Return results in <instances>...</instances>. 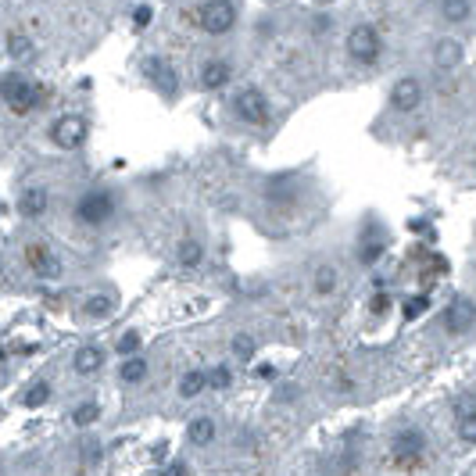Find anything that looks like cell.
I'll use <instances>...</instances> for the list:
<instances>
[{
	"label": "cell",
	"mask_w": 476,
	"mask_h": 476,
	"mask_svg": "<svg viewBox=\"0 0 476 476\" xmlns=\"http://www.w3.org/2000/svg\"><path fill=\"white\" fill-rule=\"evenodd\" d=\"M143 72L151 76V83H154L165 97H172V93H176V79H179V76H176V69H172L165 58H151V61L143 65Z\"/></svg>",
	"instance_id": "obj_13"
},
{
	"label": "cell",
	"mask_w": 476,
	"mask_h": 476,
	"mask_svg": "<svg viewBox=\"0 0 476 476\" xmlns=\"http://www.w3.org/2000/svg\"><path fill=\"white\" fill-rule=\"evenodd\" d=\"M440 15H444L451 26H462V22H469L472 4H469V0H440Z\"/></svg>",
	"instance_id": "obj_23"
},
{
	"label": "cell",
	"mask_w": 476,
	"mask_h": 476,
	"mask_svg": "<svg viewBox=\"0 0 476 476\" xmlns=\"http://www.w3.org/2000/svg\"><path fill=\"white\" fill-rule=\"evenodd\" d=\"M118 211V197H115V190H108V186H93V190H86L79 201H76V222L79 226H104V222H111V215Z\"/></svg>",
	"instance_id": "obj_2"
},
{
	"label": "cell",
	"mask_w": 476,
	"mask_h": 476,
	"mask_svg": "<svg viewBox=\"0 0 476 476\" xmlns=\"http://www.w3.org/2000/svg\"><path fill=\"white\" fill-rule=\"evenodd\" d=\"M233 115L240 118L244 126H269L273 104H269V97L258 86H244V90H236V97H233Z\"/></svg>",
	"instance_id": "obj_5"
},
{
	"label": "cell",
	"mask_w": 476,
	"mask_h": 476,
	"mask_svg": "<svg viewBox=\"0 0 476 476\" xmlns=\"http://www.w3.org/2000/svg\"><path fill=\"white\" fill-rule=\"evenodd\" d=\"M344 47H348L351 61H358V65H376L380 54H383V40H380L376 26H369V22H358V26L348 33Z\"/></svg>",
	"instance_id": "obj_6"
},
{
	"label": "cell",
	"mask_w": 476,
	"mask_h": 476,
	"mask_svg": "<svg viewBox=\"0 0 476 476\" xmlns=\"http://www.w3.org/2000/svg\"><path fill=\"white\" fill-rule=\"evenodd\" d=\"M176 258H179L183 269H197V265L204 262V244H201V240H179Z\"/></svg>",
	"instance_id": "obj_21"
},
{
	"label": "cell",
	"mask_w": 476,
	"mask_h": 476,
	"mask_svg": "<svg viewBox=\"0 0 476 476\" xmlns=\"http://www.w3.org/2000/svg\"><path fill=\"white\" fill-rule=\"evenodd\" d=\"M215 433H218V426H215L211 415H197V419H190V426H186V440L197 444V447H208V444L215 440Z\"/></svg>",
	"instance_id": "obj_17"
},
{
	"label": "cell",
	"mask_w": 476,
	"mask_h": 476,
	"mask_svg": "<svg viewBox=\"0 0 476 476\" xmlns=\"http://www.w3.org/2000/svg\"><path fill=\"white\" fill-rule=\"evenodd\" d=\"M0 358H4V351H0Z\"/></svg>",
	"instance_id": "obj_39"
},
{
	"label": "cell",
	"mask_w": 476,
	"mask_h": 476,
	"mask_svg": "<svg viewBox=\"0 0 476 476\" xmlns=\"http://www.w3.org/2000/svg\"><path fill=\"white\" fill-rule=\"evenodd\" d=\"M140 344H143V337L136 333V330H126L122 337H118V344H115V351L126 358V355H136L140 351Z\"/></svg>",
	"instance_id": "obj_28"
},
{
	"label": "cell",
	"mask_w": 476,
	"mask_h": 476,
	"mask_svg": "<svg viewBox=\"0 0 476 476\" xmlns=\"http://www.w3.org/2000/svg\"><path fill=\"white\" fill-rule=\"evenodd\" d=\"M26 265H29L40 280H58V276H61V262H58V255L51 251V244H44V240H29V244H26Z\"/></svg>",
	"instance_id": "obj_8"
},
{
	"label": "cell",
	"mask_w": 476,
	"mask_h": 476,
	"mask_svg": "<svg viewBox=\"0 0 476 476\" xmlns=\"http://www.w3.org/2000/svg\"><path fill=\"white\" fill-rule=\"evenodd\" d=\"M186 19L211 36H226L236 26V4L233 0H204L193 11H186Z\"/></svg>",
	"instance_id": "obj_3"
},
{
	"label": "cell",
	"mask_w": 476,
	"mask_h": 476,
	"mask_svg": "<svg viewBox=\"0 0 476 476\" xmlns=\"http://www.w3.org/2000/svg\"><path fill=\"white\" fill-rule=\"evenodd\" d=\"M101 365H104V351H101L97 344H83V348L72 355V369H76L79 376H93V373H101Z\"/></svg>",
	"instance_id": "obj_15"
},
{
	"label": "cell",
	"mask_w": 476,
	"mask_h": 476,
	"mask_svg": "<svg viewBox=\"0 0 476 476\" xmlns=\"http://www.w3.org/2000/svg\"><path fill=\"white\" fill-rule=\"evenodd\" d=\"M426 451V433L419 426H401L390 440V462L397 469H419Z\"/></svg>",
	"instance_id": "obj_4"
},
{
	"label": "cell",
	"mask_w": 476,
	"mask_h": 476,
	"mask_svg": "<svg viewBox=\"0 0 476 476\" xmlns=\"http://www.w3.org/2000/svg\"><path fill=\"white\" fill-rule=\"evenodd\" d=\"M433 65H437L440 72H451V69H458V65H462V44H458V40H447V36H440V40L433 44Z\"/></svg>",
	"instance_id": "obj_14"
},
{
	"label": "cell",
	"mask_w": 476,
	"mask_h": 476,
	"mask_svg": "<svg viewBox=\"0 0 476 476\" xmlns=\"http://www.w3.org/2000/svg\"><path fill=\"white\" fill-rule=\"evenodd\" d=\"M229 383H233L229 365H211V373H208V387H211V390H226Z\"/></svg>",
	"instance_id": "obj_29"
},
{
	"label": "cell",
	"mask_w": 476,
	"mask_h": 476,
	"mask_svg": "<svg viewBox=\"0 0 476 476\" xmlns=\"http://www.w3.org/2000/svg\"><path fill=\"white\" fill-rule=\"evenodd\" d=\"M204 387H208V373H201V369H186L179 376V394L183 397H201Z\"/></svg>",
	"instance_id": "obj_22"
},
{
	"label": "cell",
	"mask_w": 476,
	"mask_h": 476,
	"mask_svg": "<svg viewBox=\"0 0 476 476\" xmlns=\"http://www.w3.org/2000/svg\"><path fill=\"white\" fill-rule=\"evenodd\" d=\"M33 51H36V44H33L29 33H22V29H11L8 33V58L11 61H29Z\"/></svg>",
	"instance_id": "obj_18"
},
{
	"label": "cell",
	"mask_w": 476,
	"mask_h": 476,
	"mask_svg": "<svg viewBox=\"0 0 476 476\" xmlns=\"http://www.w3.org/2000/svg\"><path fill=\"white\" fill-rule=\"evenodd\" d=\"M387 308H390V298H387V294H376V298H373V312H376V315H383Z\"/></svg>",
	"instance_id": "obj_35"
},
{
	"label": "cell",
	"mask_w": 476,
	"mask_h": 476,
	"mask_svg": "<svg viewBox=\"0 0 476 476\" xmlns=\"http://www.w3.org/2000/svg\"><path fill=\"white\" fill-rule=\"evenodd\" d=\"M472 323H476V301H469V298H455V301L447 305L444 319H440V326H444L451 337L465 333Z\"/></svg>",
	"instance_id": "obj_10"
},
{
	"label": "cell",
	"mask_w": 476,
	"mask_h": 476,
	"mask_svg": "<svg viewBox=\"0 0 476 476\" xmlns=\"http://www.w3.org/2000/svg\"><path fill=\"white\" fill-rule=\"evenodd\" d=\"M455 430H458V440L476 447V412H465V415H455Z\"/></svg>",
	"instance_id": "obj_24"
},
{
	"label": "cell",
	"mask_w": 476,
	"mask_h": 476,
	"mask_svg": "<svg viewBox=\"0 0 476 476\" xmlns=\"http://www.w3.org/2000/svg\"><path fill=\"white\" fill-rule=\"evenodd\" d=\"M47 97H51L47 86H40V83H33V79H26V76H19V72H11V76L0 79V101H4L19 118L33 115Z\"/></svg>",
	"instance_id": "obj_1"
},
{
	"label": "cell",
	"mask_w": 476,
	"mask_h": 476,
	"mask_svg": "<svg viewBox=\"0 0 476 476\" xmlns=\"http://www.w3.org/2000/svg\"><path fill=\"white\" fill-rule=\"evenodd\" d=\"M255 351H258V344H255L251 333H236V337H233V355L240 358V362H251Z\"/></svg>",
	"instance_id": "obj_26"
},
{
	"label": "cell",
	"mask_w": 476,
	"mask_h": 476,
	"mask_svg": "<svg viewBox=\"0 0 476 476\" xmlns=\"http://www.w3.org/2000/svg\"><path fill=\"white\" fill-rule=\"evenodd\" d=\"M83 315H86L90 323L111 319V315H115V298H111V294H90V298L83 301Z\"/></svg>",
	"instance_id": "obj_16"
},
{
	"label": "cell",
	"mask_w": 476,
	"mask_h": 476,
	"mask_svg": "<svg viewBox=\"0 0 476 476\" xmlns=\"http://www.w3.org/2000/svg\"><path fill=\"white\" fill-rule=\"evenodd\" d=\"M186 472H190V465H186V462H172V465L165 469V476H186Z\"/></svg>",
	"instance_id": "obj_36"
},
{
	"label": "cell",
	"mask_w": 476,
	"mask_h": 476,
	"mask_svg": "<svg viewBox=\"0 0 476 476\" xmlns=\"http://www.w3.org/2000/svg\"><path fill=\"white\" fill-rule=\"evenodd\" d=\"M83 458H86V465H101V458H104V447H101L97 440H86V444H83Z\"/></svg>",
	"instance_id": "obj_33"
},
{
	"label": "cell",
	"mask_w": 476,
	"mask_h": 476,
	"mask_svg": "<svg viewBox=\"0 0 476 476\" xmlns=\"http://www.w3.org/2000/svg\"><path fill=\"white\" fill-rule=\"evenodd\" d=\"M337 283H340V273H337L333 265H319V269L312 273V287H315L319 298H330V294L337 290Z\"/></svg>",
	"instance_id": "obj_20"
},
{
	"label": "cell",
	"mask_w": 476,
	"mask_h": 476,
	"mask_svg": "<svg viewBox=\"0 0 476 476\" xmlns=\"http://www.w3.org/2000/svg\"><path fill=\"white\" fill-rule=\"evenodd\" d=\"M47 204H51L47 186H26V190L19 193V211H22V218H44V215H47Z\"/></svg>",
	"instance_id": "obj_11"
},
{
	"label": "cell",
	"mask_w": 476,
	"mask_h": 476,
	"mask_svg": "<svg viewBox=\"0 0 476 476\" xmlns=\"http://www.w3.org/2000/svg\"><path fill=\"white\" fill-rule=\"evenodd\" d=\"M101 419V405L97 401H83V405H76V412H72V422L76 426H93Z\"/></svg>",
	"instance_id": "obj_25"
},
{
	"label": "cell",
	"mask_w": 476,
	"mask_h": 476,
	"mask_svg": "<svg viewBox=\"0 0 476 476\" xmlns=\"http://www.w3.org/2000/svg\"><path fill=\"white\" fill-rule=\"evenodd\" d=\"M255 373H258L262 380H276V365H258Z\"/></svg>",
	"instance_id": "obj_37"
},
{
	"label": "cell",
	"mask_w": 476,
	"mask_h": 476,
	"mask_svg": "<svg viewBox=\"0 0 476 476\" xmlns=\"http://www.w3.org/2000/svg\"><path fill=\"white\" fill-rule=\"evenodd\" d=\"M47 397H51V383H47V380H40V383H33V387L26 390V397H22V401H26L29 408H36V405H44Z\"/></svg>",
	"instance_id": "obj_30"
},
{
	"label": "cell",
	"mask_w": 476,
	"mask_h": 476,
	"mask_svg": "<svg viewBox=\"0 0 476 476\" xmlns=\"http://www.w3.org/2000/svg\"><path fill=\"white\" fill-rule=\"evenodd\" d=\"M426 305H430V298H408V301H405V319L422 315V312H426Z\"/></svg>",
	"instance_id": "obj_34"
},
{
	"label": "cell",
	"mask_w": 476,
	"mask_h": 476,
	"mask_svg": "<svg viewBox=\"0 0 476 476\" xmlns=\"http://www.w3.org/2000/svg\"><path fill=\"white\" fill-rule=\"evenodd\" d=\"M298 394H301L298 387H283V390H280V401H294Z\"/></svg>",
	"instance_id": "obj_38"
},
{
	"label": "cell",
	"mask_w": 476,
	"mask_h": 476,
	"mask_svg": "<svg viewBox=\"0 0 476 476\" xmlns=\"http://www.w3.org/2000/svg\"><path fill=\"white\" fill-rule=\"evenodd\" d=\"M455 415H465V412H476V390H462L458 397H455Z\"/></svg>",
	"instance_id": "obj_31"
},
{
	"label": "cell",
	"mask_w": 476,
	"mask_h": 476,
	"mask_svg": "<svg viewBox=\"0 0 476 476\" xmlns=\"http://www.w3.org/2000/svg\"><path fill=\"white\" fill-rule=\"evenodd\" d=\"M383 251H387L383 240H365V244L358 248V262H362V265H376V262L383 258Z\"/></svg>",
	"instance_id": "obj_27"
},
{
	"label": "cell",
	"mask_w": 476,
	"mask_h": 476,
	"mask_svg": "<svg viewBox=\"0 0 476 476\" xmlns=\"http://www.w3.org/2000/svg\"><path fill=\"white\" fill-rule=\"evenodd\" d=\"M86 136H90V126H86L83 115H61V118L51 126V140H54V147H61V151L83 147Z\"/></svg>",
	"instance_id": "obj_7"
},
{
	"label": "cell",
	"mask_w": 476,
	"mask_h": 476,
	"mask_svg": "<svg viewBox=\"0 0 476 476\" xmlns=\"http://www.w3.org/2000/svg\"><path fill=\"white\" fill-rule=\"evenodd\" d=\"M422 104V83L415 76H401L394 86H390V108L397 115H412L415 108Z\"/></svg>",
	"instance_id": "obj_9"
},
{
	"label": "cell",
	"mask_w": 476,
	"mask_h": 476,
	"mask_svg": "<svg viewBox=\"0 0 476 476\" xmlns=\"http://www.w3.org/2000/svg\"><path fill=\"white\" fill-rule=\"evenodd\" d=\"M147 373H151V365H147L140 355H126V358H122V365H118V380H122V383H129V387H133V383H143V380H147Z\"/></svg>",
	"instance_id": "obj_19"
},
{
	"label": "cell",
	"mask_w": 476,
	"mask_h": 476,
	"mask_svg": "<svg viewBox=\"0 0 476 476\" xmlns=\"http://www.w3.org/2000/svg\"><path fill=\"white\" fill-rule=\"evenodd\" d=\"M201 86L204 90H222V86H229V79H233V65L229 61H222V58H211V61H204L201 65Z\"/></svg>",
	"instance_id": "obj_12"
},
{
	"label": "cell",
	"mask_w": 476,
	"mask_h": 476,
	"mask_svg": "<svg viewBox=\"0 0 476 476\" xmlns=\"http://www.w3.org/2000/svg\"><path fill=\"white\" fill-rule=\"evenodd\" d=\"M151 19H154V8H151V4H140V8L133 11V26H136L140 33H143V29L151 26Z\"/></svg>",
	"instance_id": "obj_32"
}]
</instances>
